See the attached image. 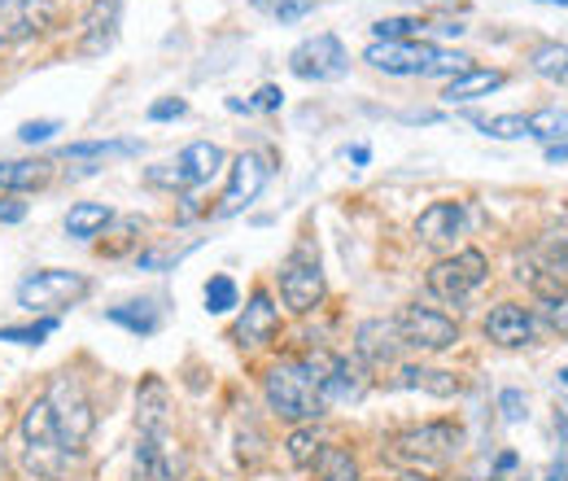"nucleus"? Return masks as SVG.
<instances>
[{"label":"nucleus","mask_w":568,"mask_h":481,"mask_svg":"<svg viewBox=\"0 0 568 481\" xmlns=\"http://www.w3.org/2000/svg\"><path fill=\"white\" fill-rule=\"evenodd\" d=\"M49 333H58V320H40V324H22V329H0V342L40 345Z\"/></svg>","instance_id":"nucleus-36"},{"label":"nucleus","mask_w":568,"mask_h":481,"mask_svg":"<svg viewBox=\"0 0 568 481\" xmlns=\"http://www.w3.org/2000/svg\"><path fill=\"white\" fill-rule=\"evenodd\" d=\"M477 128L495 140H516L525 137V114H498V119H477Z\"/></svg>","instance_id":"nucleus-37"},{"label":"nucleus","mask_w":568,"mask_h":481,"mask_svg":"<svg viewBox=\"0 0 568 481\" xmlns=\"http://www.w3.org/2000/svg\"><path fill=\"white\" fill-rule=\"evenodd\" d=\"M394 324H398L403 345H412V350H450L459 342V324L433 307H407Z\"/></svg>","instance_id":"nucleus-7"},{"label":"nucleus","mask_w":568,"mask_h":481,"mask_svg":"<svg viewBox=\"0 0 568 481\" xmlns=\"http://www.w3.org/2000/svg\"><path fill=\"white\" fill-rule=\"evenodd\" d=\"M141 153L136 140H83V144H67L62 158H128Z\"/></svg>","instance_id":"nucleus-30"},{"label":"nucleus","mask_w":568,"mask_h":481,"mask_svg":"<svg viewBox=\"0 0 568 481\" xmlns=\"http://www.w3.org/2000/svg\"><path fill=\"white\" fill-rule=\"evenodd\" d=\"M315 481H358L355 455L342 451V447H324L315 455Z\"/></svg>","instance_id":"nucleus-29"},{"label":"nucleus","mask_w":568,"mask_h":481,"mask_svg":"<svg viewBox=\"0 0 568 481\" xmlns=\"http://www.w3.org/2000/svg\"><path fill=\"white\" fill-rule=\"evenodd\" d=\"M110 320L114 324H123V329H132V333H158V324H162V315H158V307L153 302H123V307H110Z\"/></svg>","instance_id":"nucleus-28"},{"label":"nucleus","mask_w":568,"mask_h":481,"mask_svg":"<svg viewBox=\"0 0 568 481\" xmlns=\"http://www.w3.org/2000/svg\"><path fill=\"white\" fill-rule=\"evenodd\" d=\"M560 381H565V385H568V368H565V372H560Z\"/></svg>","instance_id":"nucleus-51"},{"label":"nucleus","mask_w":568,"mask_h":481,"mask_svg":"<svg viewBox=\"0 0 568 481\" xmlns=\"http://www.w3.org/2000/svg\"><path fill=\"white\" fill-rule=\"evenodd\" d=\"M529 70L542 74V79H556V83H568V44L560 40H547L529 53Z\"/></svg>","instance_id":"nucleus-27"},{"label":"nucleus","mask_w":568,"mask_h":481,"mask_svg":"<svg viewBox=\"0 0 568 481\" xmlns=\"http://www.w3.org/2000/svg\"><path fill=\"white\" fill-rule=\"evenodd\" d=\"M498 412H503L507 424L525 420V415H529V399H525V390H503V394H498Z\"/></svg>","instance_id":"nucleus-38"},{"label":"nucleus","mask_w":568,"mask_h":481,"mask_svg":"<svg viewBox=\"0 0 568 481\" xmlns=\"http://www.w3.org/2000/svg\"><path fill=\"white\" fill-rule=\"evenodd\" d=\"M141 433H166V385L149 377L141 390Z\"/></svg>","instance_id":"nucleus-26"},{"label":"nucleus","mask_w":568,"mask_h":481,"mask_svg":"<svg viewBox=\"0 0 568 481\" xmlns=\"http://www.w3.org/2000/svg\"><path fill=\"white\" fill-rule=\"evenodd\" d=\"M324 451V438H320V429L315 424H302L293 438H288V460L302 469V464H315V455Z\"/></svg>","instance_id":"nucleus-31"},{"label":"nucleus","mask_w":568,"mask_h":481,"mask_svg":"<svg viewBox=\"0 0 568 481\" xmlns=\"http://www.w3.org/2000/svg\"><path fill=\"white\" fill-rule=\"evenodd\" d=\"M442 49H433L428 40H376L363 62L372 70H385V74H428L437 62Z\"/></svg>","instance_id":"nucleus-9"},{"label":"nucleus","mask_w":568,"mask_h":481,"mask_svg":"<svg viewBox=\"0 0 568 481\" xmlns=\"http://www.w3.org/2000/svg\"><path fill=\"white\" fill-rule=\"evenodd\" d=\"M53 176V162L49 158H22V162H0V189L9 193H31V189H44Z\"/></svg>","instance_id":"nucleus-21"},{"label":"nucleus","mask_w":568,"mask_h":481,"mask_svg":"<svg viewBox=\"0 0 568 481\" xmlns=\"http://www.w3.org/2000/svg\"><path fill=\"white\" fill-rule=\"evenodd\" d=\"M236 307V284H232V275H211V284H206V311L211 315H223V311H232Z\"/></svg>","instance_id":"nucleus-34"},{"label":"nucleus","mask_w":568,"mask_h":481,"mask_svg":"<svg viewBox=\"0 0 568 481\" xmlns=\"http://www.w3.org/2000/svg\"><path fill=\"white\" fill-rule=\"evenodd\" d=\"M281 106H284V92L276 88V83H263V88H258L250 101H227V110H236V114H241V110H245V114H250V110L272 114V110H281Z\"/></svg>","instance_id":"nucleus-35"},{"label":"nucleus","mask_w":568,"mask_h":481,"mask_svg":"<svg viewBox=\"0 0 568 481\" xmlns=\"http://www.w3.org/2000/svg\"><path fill=\"white\" fill-rule=\"evenodd\" d=\"M328 368H333L328 354H315V359H281V363L267 372V381H263L272 412L281 415V420H288V424H315L320 415L328 412V399H324Z\"/></svg>","instance_id":"nucleus-1"},{"label":"nucleus","mask_w":568,"mask_h":481,"mask_svg":"<svg viewBox=\"0 0 568 481\" xmlns=\"http://www.w3.org/2000/svg\"><path fill=\"white\" fill-rule=\"evenodd\" d=\"M363 394H367V372H363V363H358V359H333L328 381H324L328 408H337V403H358Z\"/></svg>","instance_id":"nucleus-18"},{"label":"nucleus","mask_w":568,"mask_h":481,"mask_svg":"<svg viewBox=\"0 0 568 481\" xmlns=\"http://www.w3.org/2000/svg\"><path fill=\"white\" fill-rule=\"evenodd\" d=\"M358 359H367V363H389L394 354H398V324L394 320H367V324H358Z\"/></svg>","instance_id":"nucleus-19"},{"label":"nucleus","mask_w":568,"mask_h":481,"mask_svg":"<svg viewBox=\"0 0 568 481\" xmlns=\"http://www.w3.org/2000/svg\"><path fill=\"white\" fill-rule=\"evenodd\" d=\"M22 219H27V202H18V198L0 202V223H22Z\"/></svg>","instance_id":"nucleus-42"},{"label":"nucleus","mask_w":568,"mask_h":481,"mask_svg":"<svg viewBox=\"0 0 568 481\" xmlns=\"http://www.w3.org/2000/svg\"><path fill=\"white\" fill-rule=\"evenodd\" d=\"M276 329H281V307L272 302V293H254L245 315L236 320L232 338H236V345H263L276 338Z\"/></svg>","instance_id":"nucleus-15"},{"label":"nucleus","mask_w":568,"mask_h":481,"mask_svg":"<svg viewBox=\"0 0 568 481\" xmlns=\"http://www.w3.org/2000/svg\"><path fill=\"white\" fill-rule=\"evenodd\" d=\"M119 13H123V0H92L83 18V40H79L83 58H97L119 40Z\"/></svg>","instance_id":"nucleus-14"},{"label":"nucleus","mask_w":568,"mask_h":481,"mask_svg":"<svg viewBox=\"0 0 568 481\" xmlns=\"http://www.w3.org/2000/svg\"><path fill=\"white\" fill-rule=\"evenodd\" d=\"M0 478H4V455H0Z\"/></svg>","instance_id":"nucleus-52"},{"label":"nucleus","mask_w":568,"mask_h":481,"mask_svg":"<svg viewBox=\"0 0 568 481\" xmlns=\"http://www.w3.org/2000/svg\"><path fill=\"white\" fill-rule=\"evenodd\" d=\"M267 180H272V162L263 158V153H241L236 162H232V180H227V193H223V202H219V219H227V214H241V210L250 207V202H258L263 198V189H267Z\"/></svg>","instance_id":"nucleus-10"},{"label":"nucleus","mask_w":568,"mask_h":481,"mask_svg":"<svg viewBox=\"0 0 568 481\" xmlns=\"http://www.w3.org/2000/svg\"><path fill=\"white\" fill-rule=\"evenodd\" d=\"M547 158H551V162H568V140L565 144H551V149H547Z\"/></svg>","instance_id":"nucleus-46"},{"label":"nucleus","mask_w":568,"mask_h":481,"mask_svg":"<svg viewBox=\"0 0 568 481\" xmlns=\"http://www.w3.org/2000/svg\"><path fill=\"white\" fill-rule=\"evenodd\" d=\"M486 275H490V263H486L481 250H459V254H450V259H437V263L428 268L425 280H428V293H433V298L459 307Z\"/></svg>","instance_id":"nucleus-4"},{"label":"nucleus","mask_w":568,"mask_h":481,"mask_svg":"<svg viewBox=\"0 0 568 481\" xmlns=\"http://www.w3.org/2000/svg\"><path fill=\"white\" fill-rule=\"evenodd\" d=\"M534 333H538L534 315H529L525 307H516V302H498L495 311L486 315V338H490V342H498V345H507V350L529 345V342H534Z\"/></svg>","instance_id":"nucleus-16"},{"label":"nucleus","mask_w":568,"mask_h":481,"mask_svg":"<svg viewBox=\"0 0 568 481\" xmlns=\"http://www.w3.org/2000/svg\"><path fill=\"white\" fill-rule=\"evenodd\" d=\"M223 167V149L211 144V140H197L189 144L180 158L162 162V167H149L144 180L158 184V189H197V184H211Z\"/></svg>","instance_id":"nucleus-2"},{"label":"nucleus","mask_w":568,"mask_h":481,"mask_svg":"<svg viewBox=\"0 0 568 481\" xmlns=\"http://www.w3.org/2000/svg\"><path fill=\"white\" fill-rule=\"evenodd\" d=\"M58 9L49 0H0V49L53 27Z\"/></svg>","instance_id":"nucleus-13"},{"label":"nucleus","mask_w":568,"mask_h":481,"mask_svg":"<svg viewBox=\"0 0 568 481\" xmlns=\"http://www.w3.org/2000/svg\"><path fill=\"white\" fill-rule=\"evenodd\" d=\"M58 128H62L58 119H36V123H22V128H18V137L27 140V144H40V140H49V137H53Z\"/></svg>","instance_id":"nucleus-41"},{"label":"nucleus","mask_w":568,"mask_h":481,"mask_svg":"<svg viewBox=\"0 0 568 481\" xmlns=\"http://www.w3.org/2000/svg\"><path fill=\"white\" fill-rule=\"evenodd\" d=\"M184 110H189V101H184V97H162V101H153V106H149V119H153V123H162V119H180Z\"/></svg>","instance_id":"nucleus-40"},{"label":"nucleus","mask_w":568,"mask_h":481,"mask_svg":"<svg viewBox=\"0 0 568 481\" xmlns=\"http://www.w3.org/2000/svg\"><path fill=\"white\" fill-rule=\"evenodd\" d=\"M403 123H437V110H412L403 114Z\"/></svg>","instance_id":"nucleus-43"},{"label":"nucleus","mask_w":568,"mask_h":481,"mask_svg":"<svg viewBox=\"0 0 568 481\" xmlns=\"http://www.w3.org/2000/svg\"><path fill=\"white\" fill-rule=\"evenodd\" d=\"M105 223H114V210L101 207V202H79V207H71V214H67V237L92 241Z\"/></svg>","instance_id":"nucleus-25"},{"label":"nucleus","mask_w":568,"mask_h":481,"mask_svg":"<svg viewBox=\"0 0 568 481\" xmlns=\"http://www.w3.org/2000/svg\"><path fill=\"white\" fill-rule=\"evenodd\" d=\"M394 385H398V390H428V394H437V399L459 394V377H455V372H442V368H420V363L398 368Z\"/></svg>","instance_id":"nucleus-22"},{"label":"nucleus","mask_w":568,"mask_h":481,"mask_svg":"<svg viewBox=\"0 0 568 481\" xmlns=\"http://www.w3.org/2000/svg\"><path fill=\"white\" fill-rule=\"evenodd\" d=\"M525 137L547 140V149H551V144H565L568 140V110H560V106H542V110L525 114Z\"/></svg>","instance_id":"nucleus-24"},{"label":"nucleus","mask_w":568,"mask_h":481,"mask_svg":"<svg viewBox=\"0 0 568 481\" xmlns=\"http://www.w3.org/2000/svg\"><path fill=\"white\" fill-rule=\"evenodd\" d=\"M556 433H560V442H565V460H568V412L565 408L556 412Z\"/></svg>","instance_id":"nucleus-44"},{"label":"nucleus","mask_w":568,"mask_h":481,"mask_svg":"<svg viewBox=\"0 0 568 481\" xmlns=\"http://www.w3.org/2000/svg\"><path fill=\"white\" fill-rule=\"evenodd\" d=\"M507 83V74L503 70H486V67H468L464 74H455L450 83H446V101L455 106V101H477V97H490Z\"/></svg>","instance_id":"nucleus-20"},{"label":"nucleus","mask_w":568,"mask_h":481,"mask_svg":"<svg viewBox=\"0 0 568 481\" xmlns=\"http://www.w3.org/2000/svg\"><path fill=\"white\" fill-rule=\"evenodd\" d=\"M425 27V18H381L372 31H376V40H420Z\"/></svg>","instance_id":"nucleus-33"},{"label":"nucleus","mask_w":568,"mask_h":481,"mask_svg":"<svg viewBox=\"0 0 568 481\" xmlns=\"http://www.w3.org/2000/svg\"><path fill=\"white\" fill-rule=\"evenodd\" d=\"M367 158H372V153H367V144H355V149H351V162H355V167H363Z\"/></svg>","instance_id":"nucleus-47"},{"label":"nucleus","mask_w":568,"mask_h":481,"mask_svg":"<svg viewBox=\"0 0 568 481\" xmlns=\"http://www.w3.org/2000/svg\"><path fill=\"white\" fill-rule=\"evenodd\" d=\"M542 315H547V324H551L556 333H565V338H568V293L542 298Z\"/></svg>","instance_id":"nucleus-39"},{"label":"nucleus","mask_w":568,"mask_h":481,"mask_svg":"<svg viewBox=\"0 0 568 481\" xmlns=\"http://www.w3.org/2000/svg\"><path fill=\"white\" fill-rule=\"evenodd\" d=\"M542 481H568V460H556L551 469H547V478Z\"/></svg>","instance_id":"nucleus-45"},{"label":"nucleus","mask_w":568,"mask_h":481,"mask_svg":"<svg viewBox=\"0 0 568 481\" xmlns=\"http://www.w3.org/2000/svg\"><path fill=\"white\" fill-rule=\"evenodd\" d=\"M44 399L53 403V415H58L62 451H67V455L83 451V442H88V433H92V408H88V399L79 394V385L58 381V385H53V394H44Z\"/></svg>","instance_id":"nucleus-11"},{"label":"nucleus","mask_w":568,"mask_h":481,"mask_svg":"<svg viewBox=\"0 0 568 481\" xmlns=\"http://www.w3.org/2000/svg\"><path fill=\"white\" fill-rule=\"evenodd\" d=\"M464 223H468V214H464L459 202H433L416 219V237L425 245H450L455 237H464Z\"/></svg>","instance_id":"nucleus-17"},{"label":"nucleus","mask_w":568,"mask_h":481,"mask_svg":"<svg viewBox=\"0 0 568 481\" xmlns=\"http://www.w3.org/2000/svg\"><path fill=\"white\" fill-rule=\"evenodd\" d=\"M398 481H428L425 473H407V478H398Z\"/></svg>","instance_id":"nucleus-49"},{"label":"nucleus","mask_w":568,"mask_h":481,"mask_svg":"<svg viewBox=\"0 0 568 481\" xmlns=\"http://www.w3.org/2000/svg\"><path fill=\"white\" fill-rule=\"evenodd\" d=\"M136 481H171L166 433H141V447H136Z\"/></svg>","instance_id":"nucleus-23"},{"label":"nucleus","mask_w":568,"mask_h":481,"mask_svg":"<svg viewBox=\"0 0 568 481\" xmlns=\"http://www.w3.org/2000/svg\"><path fill=\"white\" fill-rule=\"evenodd\" d=\"M22 438L31 447V464H40L44 473L58 469V460L67 455L62 451V438H58V415H53V403L49 399H36L27 412H22Z\"/></svg>","instance_id":"nucleus-12"},{"label":"nucleus","mask_w":568,"mask_h":481,"mask_svg":"<svg viewBox=\"0 0 568 481\" xmlns=\"http://www.w3.org/2000/svg\"><path fill=\"white\" fill-rule=\"evenodd\" d=\"M281 298L288 311L306 315L324 302V272H320V259H311L306 250H297L288 263L281 268Z\"/></svg>","instance_id":"nucleus-8"},{"label":"nucleus","mask_w":568,"mask_h":481,"mask_svg":"<svg viewBox=\"0 0 568 481\" xmlns=\"http://www.w3.org/2000/svg\"><path fill=\"white\" fill-rule=\"evenodd\" d=\"M455 451H459V429L446 424V420L403 429V433L394 438V460H403V464H420V469L446 464Z\"/></svg>","instance_id":"nucleus-3"},{"label":"nucleus","mask_w":568,"mask_h":481,"mask_svg":"<svg viewBox=\"0 0 568 481\" xmlns=\"http://www.w3.org/2000/svg\"><path fill=\"white\" fill-rule=\"evenodd\" d=\"M88 293V280L79 272H62V268H49V272L27 275L18 284V307L27 311H58V307H71Z\"/></svg>","instance_id":"nucleus-5"},{"label":"nucleus","mask_w":568,"mask_h":481,"mask_svg":"<svg viewBox=\"0 0 568 481\" xmlns=\"http://www.w3.org/2000/svg\"><path fill=\"white\" fill-rule=\"evenodd\" d=\"M538 4H568V0H538Z\"/></svg>","instance_id":"nucleus-50"},{"label":"nucleus","mask_w":568,"mask_h":481,"mask_svg":"<svg viewBox=\"0 0 568 481\" xmlns=\"http://www.w3.org/2000/svg\"><path fill=\"white\" fill-rule=\"evenodd\" d=\"M258 13L276 18V22H297L306 13H315V0H250Z\"/></svg>","instance_id":"nucleus-32"},{"label":"nucleus","mask_w":568,"mask_h":481,"mask_svg":"<svg viewBox=\"0 0 568 481\" xmlns=\"http://www.w3.org/2000/svg\"><path fill=\"white\" fill-rule=\"evenodd\" d=\"M498 469H503V473H507V469H516V455H511V451H503V455H498Z\"/></svg>","instance_id":"nucleus-48"},{"label":"nucleus","mask_w":568,"mask_h":481,"mask_svg":"<svg viewBox=\"0 0 568 481\" xmlns=\"http://www.w3.org/2000/svg\"><path fill=\"white\" fill-rule=\"evenodd\" d=\"M288 70L297 74V79H315V83H333V79H342L346 70H351V53L342 49V40L337 36H311V40H302L293 53H288Z\"/></svg>","instance_id":"nucleus-6"}]
</instances>
